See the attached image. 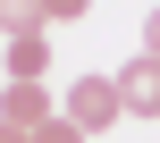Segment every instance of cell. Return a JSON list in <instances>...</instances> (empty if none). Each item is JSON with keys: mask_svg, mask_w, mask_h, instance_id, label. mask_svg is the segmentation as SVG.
Returning a JSON list of instances; mask_svg holds the SVG:
<instances>
[{"mask_svg": "<svg viewBox=\"0 0 160 143\" xmlns=\"http://www.w3.org/2000/svg\"><path fill=\"white\" fill-rule=\"evenodd\" d=\"M59 118H68L84 143L110 135V126L127 118V110H118V76H76V84H68V101H59Z\"/></svg>", "mask_w": 160, "mask_h": 143, "instance_id": "1", "label": "cell"}, {"mask_svg": "<svg viewBox=\"0 0 160 143\" xmlns=\"http://www.w3.org/2000/svg\"><path fill=\"white\" fill-rule=\"evenodd\" d=\"M118 110H127V118H160V59L152 51H135V59L118 67Z\"/></svg>", "mask_w": 160, "mask_h": 143, "instance_id": "2", "label": "cell"}, {"mask_svg": "<svg viewBox=\"0 0 160 143\" xmlns=\"http://www.w3.org/2000/svg\"><path fill=\"white\" fill-rule=\"evenodd\" d=\"M0 118L34 135V126H42V118H59V110H51V93H42V84H8V93H0Z\"/></svg>", "mask_w": 160, "mask_h": 143, "instance_id": "3", "label": "cell"}, {"mask_svg": "<svg viewBox=\"0 0 160 143\" xmlns=\"http://www.w3.org/2000/svg\"><path fill=\"white\" fill-rule=\"evenodd\" d=\"M42 67H51V42H42V34H17V42H8V84H34Z\"/></svg>", "mask_w": 160, "mask_h": 143, "instance_id": "4", "label": "cell"}, {"mask_svg": "<svg viewBox=\"0 0 160 143\" xmlns=\"http://www.w3.org/2000/svg\"><path fill=\"white\" fill-rule=\"evenodd\" d=\"M0 34H42V0H0Z\"/></svg>", "mask_w": 160, "mask_h": 143, "instance_id": "5", "label": "cell"}, {"mask_svg": "<svg viewBox=\"0 0 160 143\" xmlns=\"http://www.w3.org/2000/svg\"><path fill=\"white\" fill-rule=\"evenodd\" d=\"M93 0H42V25H84Z\"/></svg>", "mask_w": 160, "mask_h": 143, "instance_id": "6", "label": "cell"}, {"mask_svg": "<svg viewBox=\"0 0 160 143\" xmlns=\"http://www.w3.org/2000/svg\"><path fill=\"white\" fill-rule=\"evenodd\" d=\"M25 143H84V135H76L68 118H42V126H34V135H25Z\"/></svg>", "mask_w": 160, "mask_h": 143, "instance_id": "7", "label": "cell"}, {"mask_svg": "<svg viewBox=\"0 0 160 143\" xmlns=\"http://www.w3.org/2000/svg\"><path fill=\"white\" fill-rule=\"evenodd\" d=\"M143 51H152V59H160V8H152V17H143Z\"/></svg>", "mask_w": 160, "mask_h": 143, "instance_id": "8", "label": "cell"}, {"mask_svg": "<svg viewBox=\"0 0 160 143\" xmlns=\"http://www.w3.org/2000/svg\"><path fill=\"white\" fill-rule=\"evenodd\" d=\"M0 143H25V126H8V118H0Z\"/></svg>", "mask_w": 160, "mask_h": 143, "instance_id": "9", "label": "cell"}]
</instances>
